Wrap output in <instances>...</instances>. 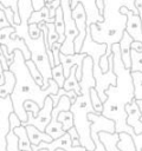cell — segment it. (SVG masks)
I'll return each mask as SVG.
<instances>
[{"instance_id":"1","label":"cell","mask_w":142,"mask_h":151,"mask_svg":"<svg viewBox=\"0 0 142 151\" xmlns=\"http://www.w3.org/2000/svg\"><path fill=\"white\" fill-rule=\"evenodd\" d=\"M114 54V68L117 76L116 85H111L106 91V100L103 103L102 114L109 119H112L116 125L117 133H129L135 138L136 133L134 129L127 123L128 113L125 111L127 104L131 103L135 99V88L131 77V70L124 66V63L121 57L120 44L112 45Z\"/></svg>"},{"instance_id":"2","label":"cell","mask_w":142,"mask_h":151,"mask_svg":"<svg viewBox=\"0 0 142 151\" xmlns=\"http://www.w3.org/2000/svg\"><path fill=\"white\" fill-rule=\"evenodd\" d=\"M9 70L15 74L17 84L13 93L11 94L14 112L20 118V120L27 122L28 116L24 107L25 101L33 100L36 101L40 109L44 106L46 98L50 94H57L59 91V86L56 80L50 79V86L46 90H43L40 85L37 84L34 78L31 76L30 70L26 65V59L20 50L14 51V60L9 66Z\"/></svg>"},{"instance_id":"3","label":"cell","mask_w":142,"mask_h":151,"mask_svg":"<svg viewBox=\"0 0 142 151\" xmlns=\"http://www.w3.org/2000/svg\"><path fill=\"white\" fill-rule=\"evenodd\" d=\"M135 1L136 0H104V20L90 26L93 40L108 46L105 53L106 57L112 54V45L118 44L125 32L128 18L121 12V8L127 7L128 9L134 11L135 14H138Z\"/></svg>"},{"instance_id":"4","label":"cell","mask_w":142,"mask_h":151,"mask_svg":"<svg viewBox=\"0 0 142 151\" xmlns=\"http://www.w3.org/2000/svg\"><path fill=\"white\" fill-rule=\"evenodd\" d=\"M70 111L73 113L75 127L78 131L80 145L88 151H93L96 145L91 137V125L92 122L89 119V113H97L92 106L90 93H82L77 97L76 101L71 105Z\"/></svg>"},{"instance_id":"5","label":"cell","mask_w":142,"mask_h":151,"mask_svg":"<svg viewBox=\"0 0 142 151\" xmlns=\"http://www.w3.org/2000/svg\"><path fill=\"white\" fill-rule=\"evenodd\" d=\"M60 6L63 8L64 21H65V41L62 44L60 52L63 54H73L76 53L75 52V39L78 35V28L72 17L71 0H60Z\"/></svg>"},{"instance_id":"6","label":"cell","mask_w":142,"mask_h":151,"mask_svg":"<svg viewBox=\"0 0 142 151\" xmlns=\"http://www.w3.org/2000/svg\"><path fill=\"white\" fill-rule=\"evenodd\" d=\"M0 44L5 45L7 47V55L6 58L9 61V65L13 63L14 60V51L15 50H20L25 57L26 60L31 59V51L27 46V44L25 42V40L22 38H19L15 35V28L14 27H6V28H1L0 31ZM4 53V52H2Z\"/></svg>"},{"instance_id":"7","label":"cell","mask_w":142,"mask_h":151,"mask_svg":"<svg viewBox=\"0 0 142 151\" xmlns=\"http://www.w3.org/2000/svg\"><path fill=\"white\" fill-rule=\"evenodd\" d=\"M93 76L96 79V90L98 92L99 98L104 103L106 100L105 91L111 86L116 85L117 83V76L115 73L114 68V54L109 55V70L106 72H103L99 65H93Z\"/></svg>"},{"instance_id":"8","label":"cell","mask_w":142,"mask_h":151,"mask_svg":"<svg viewBox=\"0 0 142 151\" xmlns=\"http://www.w3.org/2000/svg\"><path fill=\"white\" fill-rule=\"evenodd\" d=\"M53 100L51 99V97L49 96L45 100V104L44 106L40 109L39 111V114L37 117L33 116L32 112H27V116H28V119L27 122H24L21 123L22 126H27V125H34L37 129H39L40 131H44L46 130L47 125L50 124L51 122V118H52V110H53Z\"/></svg>"},{"instance_id":"9","label":"cell","mask_w":142,"mask_h":151,"mask_svg":"<svg viewBox=\"0 0 142 151\" xmlns=\"http://www.w3.org/2000/svg\"><path fill=\"white\" fill-rule=\"evenodd\" d=\"M14 112V106L11 96L0 98V144L7 145V134L11 130L9 117Z\"/></svg>"},{"instance_id":"10","label":"cell","mask_w":142,"mask_h":151,"mask_svg":"<svg viewBox=\"0 0 142 151\" xmlns=\"http://www.w3.org/2000/svg\"><path fill=\"white\" fill-rule=\"evenodd\" d=\"M72 17L76 21V26L78 28V35L75 39V52L79 53L82 50V46L84 44V40L86 38L88 33V25H86V13L82 4H78L76 8L72 9Z\"/></svg>"},{"instance_id":"11","label":"cell","mask_w":142,"mask_h":151,"mask_svg":"<svg viewBox=\"0 0 142 151\" xmlns=\"http://www.w3.org/2000/svg\"><path fill=\"white\" fill-rule=\"evenodd\" d=\"M106 48H108V46L105 44H101V42H97L93 40V38L91 35V29H90V27H88L86 38L84 40V44H83L79 53L90 55L93 60V65H99L101 57H103L106 53Z\"/></svg>"},{"instance_id":"12","label":"cell","mask_w":142,"mask_h":151,"mask_svg":"<svg viewBox=\"0 0 142 151\" xmlns=\"http://www.w3.org/2000/svg\"><path fill=\"white\" fill-rule=\"evenodd\" d=\"M88 54L84 53H73V54H63L60 53V64L64 67L65 77L67 78L70 76L71 68L73 66H78L77 68V79L80 80L83 76V61L86 58Z\"/></svg>"},{"instance_id":"13","label":"cell","mask_w":142,"mask_h":151,"mask_svg":"<svg viewBox=\"0 0 142 151\" xmlns=\"http://www.w3.org/2000/svg\"><path fill=\"white\" fill-rule=\"evenodd\" d=\"M121 12L123 14H125L128 18L125 31L134 39V41H141L142 42V21H141L140 15L135 14L134 11H130L127 7H122Z\"/></svg>"},{"instance_id":"14","label":"cell","mask_w":142,"mask_h":151,"mask_svg":"<svg viewBox=\"0 0 142 151\" xmlns=\"http://www.w3.org/2000/svg\"><path fill=\"white\" fill-rule=\"evenodd\" d=\"M78 4H82L85 13H86V25L88 27H90L92 24H97V22H102L104 20V17L101 14L98 7H97V2L96 0H71V7L72 9L76 8V6Z\"/></svg>"},{"instance_id":"15","label":"cell","mask_w":142,"mask_h":151,"mask_svg":"<svg viewBox=\"0 0 142 151\" xmlns=\"http://www.w3.org/2000/svg\"><path fill=\"white\" fill-rule=\"evenodd\" d=\"M125 111L128 113V118H127V123L134 129L136 134H141L142 133V113L140 111V107L136 103V99H134L131 103L127 104L125 106Z\"/></svg>"},{"instance_id":"16","label":"cell","mask_w":142,"mask_h":151,"mask_svg":"<svg viewBox=\"0 0 142 151\" xmlns=\"http://www.w3.org/2000/svg\"><path fill=\"white\" fill-rule=\"evenodd\" d=\"M133 41H134V39L125 31L124 34H123V38L118 42L120 48H121V57H122V60H123L124 66L127 68L131 67V57L130 55H131V44H133Z\"/></svg>"},{"instance_id":"17","label":"cell","mask_w":142,"mask_h":151,"mask_svg":"<svg viewBox=\"0 0 142 151\" xmlns=\"http://www.w3.org/2000/svg\"><path fill=\"white\" fill-rule=\"evenodd\" d=\"M26 130H27L28 138H30L32 145H39L41 142H46V143L53 142V138L50 134H47L44 131H40L34 125H27L26 126Z\"/></svg>"},{"instance_id":"18","label":"cell","mask_w":142,"mask_h":151,"mask_svg":"<svg viewBox=\"0 0 142 151\" xmlns=\"http://www.w3.org/2000/svg\"><path fill=\"white\" fill-rule=\"evenodd\" d=\"M99 139L103 143L104 147L106 151H121L118 147V142H120V133H110V132H99Z\"/></svg>"},{"instance_id":"19","label":"cell","mask_w":142,"mask_h":151,"mask_svg":"<svg viewBox=\"0 0 142 151\" xmlns=\"http://www.w3.org/2000/svg\"><path fill=\"white\" fill-rule=\"evenodd\" d=\"M4 74H5V83L1 85L0 98H6V97L11 96L13 93L15 84H17L15 74L11 70L9 71H4Z\"/></svg>"},{"instance_id":"20","label":"cell","mask_w":142,"mask_h":151,"mask_svg":"<svg viewBox=\"0 0 142 151\" xmlns=\"http://www.w3.org/2000/svg\"><path fill=\"white\" fill-rule=\"evenodd\" d=\"M77 68L78 66H73L71 68V72H70V76L65 79V83H64V87L66 91H71L73 90L78 96L82 94V91H80V85H79V80L77 79Z\"/></svg>"},{"instance_id":"21","label":"cell","mask_w":142,"mask_h":151,"mask_svg":"<svg viewBox=\"0 0 142 151\" xmlns=\"http://www.w3.org/2000/svg\"><path fill=\"white\" fill-rule=\"evenodd\" d=\"M14 132L19 137V147L21 149V151H33L26 126H22V125L17 126L14 127Z\"/></svg>"},{"instance_id":"22","label":"cell","mask_w":142,"mask_h":151,"mask_svg":"<svg viewBox=\"0 0 142 151\" xmlns=\"http://www.w3.org/2000/svg\"><path fill=\"white\" fill-rule=\"evenodd\" d=\"M54 19H51L50 17V11L45 6L39 11H33L31 14V18L28 20V24H40V22H54Z\"/></svg>"},{"instance_id":"23","label":"cell","mask_w":142,"mask_h":151,"mask_svg":"<svg viewBox=\"0 0 142 151\" xmlns=\"http://www.w3.org/2000/svg\"><path fill=\"white\" fill-rule=\"evenodd\" d=\"M117 145L121 149V151H137L133 137L125 132L120 133V142Z\"/></svg>"},{"instance_id":"24","label":"cell","mask_w":142,"mask_h":151,"mask_svg":"<svg viewBox=\"0 0 142 151\" xmlns=\"http://www.w3.org/2000/svg\"><path fill=\"white\" fill-rule=\"evenodd\" d=\"M58 122L63 124V129L67 132L71 127L75 126V119H73V113L71 111H63L58 114Z\"/></svg>"},{"instance_id":"25","label":"cell","mask_w":142,"mask_h":151,"mask_svg":"<svg viewBox=\"0 0 142 151\" xmlns=\"http://www.w3.org/2000/svg\"><path fill=\"white\" fill-rule=\"evenodd\" d=\"M52 79L57 81V84H58L59 88L64 87V83H65L66 77H65L64 67H63V65H62V64L56 65V66H53V67H52Z\"/></svg>"},{"instance_id":"26","label":"cell","mask_w":142,"mask_h":151,"mask_svg":"<svg viewBox=\"0 0 142 151\" xmlns=\"http://www.w3.org/2000/svg\"><path fill=\"white\" fill-rule=\"evenodd\" d=\"M26 65H27V67H28V70H30L31 76H32V77L34 78V80L37 81V84L40 85V86H43V85H44V78H43L41 72L39 71L38 66L36 65V63H34L32 59H30V60H26Z\"/></svg>"},{"instance_id":"27","label":"cell","mask_w":142,"mask_h":151,"mask_svg":"<svg viewBox=\"0 0 142 151\" xmlns=\"http://www.w3.org/2000/svg\"><path fill=\"white\" fill-rule=\"evenodd\" d=\"M134 88H135V99H142V72H131Z\"/></svg>"},{"instance_id":"28","label":"cell","mask_w":142,"mask_h":151,"mask_svg":"<svg viewBox=\"0 0 142 151\" xmlns=\"http://www.w3.org/2000/svg\"><path fill=\"white\" fill-rule=\"evenodd\" d=\"M131 72H142V52L131 48Z\"/></svg>"},{"instance_id":"29","label":"cell","mask_w":142,"mask_h":151,"mask_svg":"<svg viewBox=\"0 0 142 151\" xmlns=\"http://www.w3.org/2000/svg\"><path fill=\"white\" fill-rule=\"evenodd\" d=\"M7 151H21L19 147V137L15 134L14 130H9L7 134Z\"/></svg>"},{"instance_id":"30","label":"cell","mask_w":142,"mask_h":151,"mask_svg":"<svg viewBox=\"0 0 142 151\" xmlns=\"http://www.w3.org/2000/svg\"><path fill=\"white\" fill-rule=\"evenodd\" d=\"M0 5H2L4 7H9L13 9V12L15 13V24L19 25L21 24V19L19 15V0H0Z\"/></svg>"},{"instance_id":"31","label":"cell","mask_w":142,"mask_h":151,"mask_svg":"<svg viewBox=\"0 0 142 151\" xmlns=\"http://www.w3.org/2000/svg\"><path fill=\"white\" fill-rule=\"evenodd\" d=\"M90 96H91V101H92L93 109L96 110L97 113H101V114H102V112H103V101H102V99L99 98L98 92H97V90H96L95 87L91 88Z\"/></svg>"},{"instance_id":"32","label":"cell","mask_w":142,"mask_h":151,"mask_svg":"<svg viewBox=\"0 0 142 151\" xmlns=\"http://www.w3.org/2000/svg\"><path fill=\"white\" fill-rule=\"evenodd\" d=\"M46 26L49 28V37H47V39H49V45H50V48H51L54 42L59 41V34L56 31L54 22H47Z\"/></svg>"},{"instance_id":"33","label":"cell","mask_w":142,"mask_h":151,"mask_svg":"<svg viewBox=\"0 0 142 151\" xmlns=\"http://www.w3.org/2000/svg\"><path fill=\"white\" fill-rule=\"evenodd\" d=\"M24 107H25L26 112H32L34 117H37V116L39 114L40 106H39V105L36 103V101H33V100H27V101H25Z\"/></svg>"},{"instance_id":"34","label":"cell","mask_w":142,"mask_h":151,"mask_svg":"<svg viewBox=\"0 0 142 151\" xmlns=\"http://www.w3.org/2000/svg\"><path fill=\"white\" fill-rule=\"evenodd\" d=\"M28 33L32 39H38L43 34V31L38 24H28Z\"/></svg>"},{"instance_id":"35","label":"cell","mask_w":142,"mask_h":151,"mask_svg":"<svg viewBox=\"0 0 142 151\" xmlns=\"http://www.w3.org/2000/svg\"><path fill=\"white\" fill-rule=\"evenodd\" d=\"M45 6L49 8L50 11V17L51 19H54L56 18V13H57V9L58 7H60V0H53V1H49L45 4Z\"/></svg>"},{"instance_id":"36","label":"cell","mask_w":142,"mask_h":151,"mask_svg":"<svg viewBox=\"0 0 142 151\" xmlns=\"http://www.w3.org/2000/svg\"><path fill=\"white\" fill-rule=\"evenodd\" d=\"M67 133L71 136V139H72V144H73V146H79V145H80V139H79V134H78L77 129L73 126V127H71V129L67 131Z\"/></svg>"},{"instance_id":"37","label":"cell","mask_w":142,"mask_h":151,"mask_svg":"<svg viewBox=\"0 0 142 151\" xmlns=\"http://www.w3.org/2000/svg\"><path fill=\"white\" fill-rule=\"evenodd\" d=\"M0 63H1V68L4 70V71H9V61H8V59L6 58V55L0 51Z\"/></svg>"},{"instance_id":"38","label":"cell","mask_w":142,"mask_h":151,"mask_svg":"<svg viewBox=\"0 0 142 151\" xmlns=\"http://www.w3.org/2000/svg\"><path fill=\"white\" fill-rule=\"evenodd\" d=\"M0 19H1V21H0V28L11 27V24H9L7 17H6V14H5V12L2 9H0Z\"/></svg>"},{"instance_id":"39","label":"cell","mask_w":142,"mask_h":151,"mask_svg":"<svg viewBox=\"0 0 142 151\" xmlns=\"http://www.w3.org/2000/svg\"><path fill=\"white\" fill-rule=\"evenodd\" d=\"M99 66L102 68L103 72H106L109 70V57H106L105 54L103 57H101V60H99Z\"/></svg>"},{"instance_id":"40","label":"cell","mask_w":142,"mask_h":151,"mask_svg":"<svg viewBox=\"0 0 142 151\" xmlns=\"http://www.w3.org/2000/svg\"><path fill=\"white\" fill-rule=\"evenodd\" d=\"M45 0H32V5L34 7V11H39L43 7H45Z\"/></svg>"},{"instance_id":"41","label":"cell","mask_w":142,"mask_h":151,"mask_svg":"<svg viewBox=\"0 0 142 151\" xmlns=\"http://www.w3.org/2000/svg\"><path fill=\"white\" fill-rule=\"evenodd\" d=\"M131 48L135 50V51H137V52H142V42L141 41H133Z\"/></svg>"},{"instance_id":"42","label":"cell","mask_w":142,"mask_h":151,"mask_svg":"<svg viewBox=\"0 0 142 151\" xmlns=\"http://www.w3.org/2000/svg\"><path fill=\"white\" fill-rule=\"evenodd\" d=\"M96 2H97V7H98L101 14L103 15V13H104V8H105V2H104V0H96Z\"/></svg>"},{"instance_id":"43","label":"cell","mask_w":142,"mask_h":151,"mask_svg":"<svg viewBox=\"0 0 142 151\" xmlns=\"http://www.w3.org/2000/svg\"><path fill=\"white\" fill-rule=\"evenodd\" d=\"M136 103H137V105H138V107H140V111H141V113H142V99L136 100Z\"/></svg>"},{"instance_id":"44","label":"cell","mask_w":142,"mask_h":151,"mask_svg":"<svg viewBox=\"0 0 142 151\" xmlns=\"http://www.w3.org/2000/svg\"><path fill=\"white\" fill-rule=\"evenodd\" d=\"M0 151H7V145H1L0 144Z\"/></svg>"},{"instance_id":"45","label":"cell","mask_w":142,"mask_h":151,"mask_svg":"<svg viewBox=\"0 0 142 151\" xmlns=\"http://www.w3.org/2000/svg\"><path fill=\"white\" fill-rule=\"evenodd\" d=\"M39 151H49L47 149H41V150H39Z\"/></svg>"},{"instance_id":"46","label":"cell","mask_w":142,"mask_h":151,"mask_svg":"<svg viewBox=\"0 0 142 151\" xmlns=\"http://www.w3.org/2000/svg\"><path fill=\"white\" fill-rule=\"evenodd\" d=\"M56 151H65V150H63V149H57Z\"/></svg>"},{"instance_id":"47","label":"cell","mask_w":142,"mask_h":151,"mask_svg":"<svg viewBox=\"0 0 142 151\" xmlns=\"http://www.w3.org/2000/svg\"><path fill=\"white\" fill-rule=\"evenodd\" d=\"M49 1H53V0H49Z\"/></svg>"},{"instance_id":"48","label":"cell","mask_w":142,"mask_h":151,"mask_svg":"<svg viewBox=\"0 0 142 151\" xmlns=\"http://www.w3.org/2000/svg\"><path fill=\"white\" fill-rule=\"evenodd\" d=\"M141 120H142V118H141Z\"/></svg>"}]
</instances>
